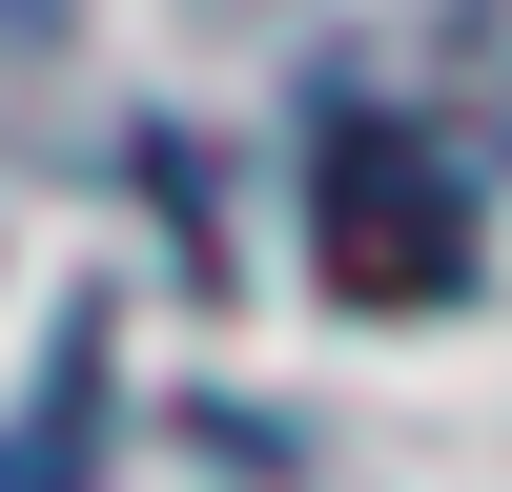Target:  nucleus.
Returning a JSON list of instances; mask_svg holds the SVG:
<instances>
[{
	"label": "nucleus",
	"instance_id": "nucleus-1",
	"mask_svg": "<svg viewBox=\"0 0 512 492\" xmlns=\"http://www.w3.org/2000/svg\"><path fill=\"white\" fill-rule=\"evenodd\" d=\"M308 267L349 287V308H431V287H472V185H451L390 103H328L308 123Z\"/></svg>",
	"mask_w": 512,
	"mask_h": 492
}]
</instances>
